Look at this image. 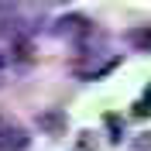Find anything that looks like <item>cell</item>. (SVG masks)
<instances>
[{
    "label": "cell",
    "instance_id": "obj_4",
    "mask_svg": "<svg viewBox=\"0 0 151 151\" xmlns=\"http://www.w3.org/2000/svg\"><path fill=\"white\" fill-rule=\"evenodd\" d=\"M21 17H17V7L14 4H0V38H21Z\"/></svg>",
    "mask_w": 151,
    "mask_h": 151
},
{
    "label": "cell",
    "instance_id": "obj_8",
    "mask_svg": "<svg viewBox=\"0 0 151 151\" xmlns=\"http://www.w3.org/2000/svg\"><path fill=\"white\" fill-rule=\"evenodd\" d=\"M72 151H96V144H93V134L89 131H83L79 134V141H76V148Z\"/></svg>",
    "mask_w": 151,
    "mask_h": 151
},
{
    "label": "cell",
    "instance_id": "obj_6",
    "mask_svg": "<svg viewBox=\"0 0 151 151\" xmlns=\"http://www.w3.org/2000/svg\"><path fill=\"white\" fill-rule=\"evenodd\" d=\"M106 127H110V137H113V141L124 137V124L117 120V113H106Z\"/></svg>",
    "mask_w": 151,
    "mask_h": 151
},
{
    "label": "cell",
    "instance_id": "obj_9",
    "mask_svg": "<svg viewBox=\"0 0 151 151\" xmlns=\"http://www.w3.org/2000/svg\"><path fill=\"white\" fill-rule=\"evenodd\" d=\"M131 151H151V134H141V137L131 144Z\"/></svg>",
    "mask_w": 151,
    "mask_h": 151
},
{
    "label": "cell",
    "instance_id": "obj_10",
    "mask_svg": "<svg viewBox=\"0 0 151 151\" xmlns=\"http://www.w3.org/2000/svg\"><path fill=\"white\" fill-rule=\"evenodd\" d=\"M4 65H7V52H0V69H4Z\"/></svg>",
    "mask_w": 151,
    "mask_h": 151
},
{
    "label": "cell",
    "instance_id": "obj_2",
    "mask_svg": "<svg viewBox=\"0 0 151 151\" xmlns=\"http://www.w3.org/2000/svg\"><path fill=\"white\" fill-rule=\"evenodd\" d=\"M28 144H31V137L17 120L0 117V151H28Z\"/></svg>",
    "mask_w": 151,
    "mask_h": 151
},
{
    "label": "cell",
    "instance_id": "obj_3",
    "mask_svg": "<svg viewBox=\"0 0 151 151\" xmlns=\"http://www.w3.org/2000/svg\"><path fill=\"white\" fill-rule=\"evenodd\" d=\"M35 124H38V131H45V134H62L69 120H65V113L58 106H45V110H38Z\"/></svg>",
    "mask_w": 151,
    "mask_h": 151
},
{
    "label": "cell",
    "instance_id": "obj_7",
    "mask_svg": "<svg viewBox=\"0 0 151 151\" xmlns=\"http://www.w3.org/2000/svg\"><path fill=\"white\" fill-rule=\"evenodd\" d=\"M134 113H137V117H151V89L137 100V103H134Z\"/></svg>",
    "mask_w": 151,
    "mask_h": 151
},
{
    "label": "cell",
    "instance_id": "obj_5",
    "mask_svg": "<svg viewBox=\"0 0 151 151\" xmlns=\"http://www.w3.org/2000/svg\"><path fill=\"white\" fill-rule=\"evenodd\" d=\"M127 45H131V48H137V52H151V24L127 28Z\"/></svg>",
    "mask_w": 151,
    "mask_h": 151
},
{
    "label": "cell",
    "instance_id": "obj_1",
    "mask_svg": "<svg viewBox=\"0 0 151 151\" xmlns=\"http://www.w3.org/2000/svg\"><path fill=\"white\" fill-rule=\"evenodd\" d=\"M93 31H96L93 21L83 17V14H65V17L55 21V35L65 38V41H72V45H79V48L89 41V35H93Z\"/></svg>",
    "mask_w": 151,
    "mask_h": 151
}]
</instances>
